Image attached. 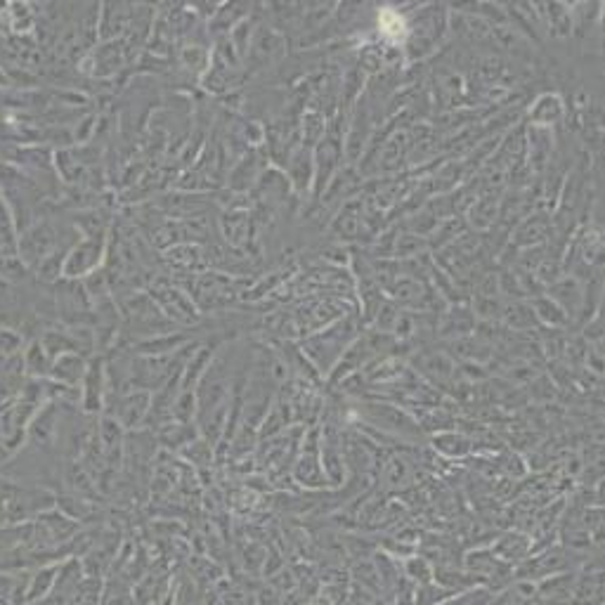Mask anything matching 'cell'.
<instances>
[{"instance_id": "obj_18", "label": "cell", "mask_w": 605, "mask_h": 605, "mask_svg": "<svg viewBox=\"0 0 605 605\" xmlns=\"http://www.w3.org/2000/svg\"><path fill=\"white\" fill-rule=\"evenodd\" d=\"M501 317H507L511 327H518V329H527L530 324H534V312L530 310V305H523V302H511L508 308H504Z\"/></svg>"}, {"instance_id": "obj_14", "label": "cell", "mask_w": 605, "mask_h": 605, "mask_svg": "<svg viewBox=\"0 0 605 605\" xmlns=\"http://www.w3.org/2000/svg\"><path fill=\"white\" fill-rule=\"evenodd\" d=\"M433 447L440 454H445V456H466L473 445H471L466 435L447 430V433H440L438 438H433Z\"/></svg>"}, {"instance_id": "obj_5", "label": "cell", "mask_w": 605, "mask_h": 605, "mask_svg": "<svg viewBox=\"0 0 605 605\" xmlns=\"http://www.w3.org/2000/svg\"><path fill=\"white\" fill-rule=\"evenodd\" d=\"M151 407V393L149 390H132L119 397L114 419L121 423V428H138L145 423L147 414Z\"/></svg>"}, {"instance_id": "obj_9", "label": "cell", "mask_w": 605, "mask_h": 605, "mask_svg": "<svg viewBox=\"0 0 605 605\" xmlns=\"http://www.w3.org/2000/svg\"><path fill=\"white\" fill-rule=\"evenodd\" d=\"M86 369L88 364L83 362V357L76 355V353H69V355H62L55 360L50 374H53L55 381H62L64 386H76V383L83 381Z\"/></svg>"}, {"instance_id": "obj_11", "label": "cell", "mask_w": 605, "mask_h": 605, "mask_svg": "<svg viewBox=\"0 0 605 605\" xmlns=\"http://www.w3.org/2000/svg\"><path fill=\"white\" fill-rule=\"evenodd\" d=\"M419 369L422 374L430 381L445 383L454 376V364L447 355H440V353H423L419 355Z\"/></svg>"}, {"instance_id": "obj_16", "label": "cell", "mask_w": 605, "mask_h": 605, "mask_svg": "<svg viewBox=\"0 0 605 605\" xmlns=\"http://www.w3.org/2000/svg\"><path fill=\"white\" fill-rule=\"evenodd\" d=\"M534 312H537V320H541V322L546 324H553V327H563V324H567V312L563 308H560L558 302L556 301H544V298H540V301H534Z\"/></svg>"}, {"instance_id": "obj_7", "label": "cell", "mask_w": 605, "mask_h": 605, "mask_svg": "<svg viewBox=\"0 0 605 605\" xmlns=\"http://www.w3.org/2000/svg\"><path fill=\"white\" fill-rule=\"evenodd\" d=\"M492 553L499 560H504L507 566L516 567L533 553V540L520 533L504 534V537L492 546Z\"/></svg>"}, {"instance_id": "obj_4", "label": "cell", "mask_w": 605, "mask_h": 605, "mask_svg": "<svg viewBox=\"0 0 605 605\" xmlns=\"http://www.w3.org/2000/svg\"><path fill=\"white\" fill-rule=\"evenodd\" d=\"M320 438H322V435H320ZM294 478L298 481V485L308 487V490H322V487L329 485L327 473H324L322 468V459H320V442H317L315 430L310 433L308 447L302 449L301 459L296 461Z\"/></svg>"}, {"instance_id": "obj_17", "label": "cell", "mask_w": 605, "mask_h": 605, "mask_svg": "<svg viewBox=\"0 0 605 605\" xmlns=\"http://www.w3.org/2000/svg\"><path fill=\"white\" fill-rule=\"evenodd\" d=\"M24 367H27L29 374H33V376L50 374L53 362H50V357L46 355V350L40 348V343H33L31 348H29L27 360H24Z\"/></svg>"}, {"instance_id": "obj_20", "label": "cell", "mask_w": 605, "mask_h": 605, "mask_svg": "<svg viewBox=\"0 0 605 605\" xmlns=\"http://www.w3.org/2000/svg\"><path fill=\"white\" fill-rule=\"evenodd\" d=\"M409 471H407V464L402 459H393L388 464V468H386V478H388L390 485H405V482L409 481Z\"/></svg>"}, {"instance_id": "obj_19", "label": "cell", "mask_w": 605, "mask_h": 605, "mask_svg": "<svg viewBox=\"0 0 605 605\" xmlns=\"http://www.w3.org/2000/svg\"><path fill=\"white\" fill-rule=\"evenodd\" d=\"M21 348V336L13 329H0V357H10Z\"/></svg>"}, {"instance_id": "obj_8", "label": "cell", "mask_w": 605, "mask_h": 605, "mask_svg": "<svg viewBox=\"0 0 605 605\" xmlns=\"http://www.w3.org/2000/svg\"><path fill=\"white\" fill-rule=\"evenodd\" d=\"M57 573H60V566H47L33 575V577L29 579V584L24 586V603L33 605L38 603V601L47 599L55 589Z\"/></svg>"}, {"instance_id": "obj_6", "label": "cell", "mask_w": 605, "mask_h": 605, "mask_svg": "<svg viewBox=\"0 0 605 605\" xmlns=\"http://www.w3.org/2000/svg\"><path fill=\"white\" fill-rule=\"evenodd\" d=\"M81 386H83L81 397H83V407H86V412H99V409H102V400H105V386H107V371L102 360H95V362L88 364L86 376H83Z\"/></svg>"}, {"instance_id": "obj_13", "label": "cell", "mask_w": 605, "mask_h": 605, "mask_svg": "<svg viewBox=\"0 0 605 605\" xmlns=\"http://www.w3.org/2000/svg\"><path fill=\"white\" fill-rule=\"evenodd\" d=\"M560 116H563V99H560L556 92L537 98V102H534L533 109H530V119H533L534 124L541 125L556 124Z\"/></svg>"}, {"instance_id": "obj_3", "label": "cell", "mask_w": 605, "mask_h": 605, "mask_svg": "<svg viewBox=\"0 0 605 605\" xmlns=\"http://www.w3.org/2000/svg\"><path fill=\"white\" fill-rule=\"evenodd\" d=\"M364 416L367 422L374 423V428H381L386 433H397L402 438H414L419 433V426L412 422V416L407 412H402L395 405H386V402H367L362 405Z\"/></svg>"}, {"instance_id": "obj_1", "label": "cell", "mask_w": 605, "mask_h": 605, "mask_svg": "<svg viewBox=\"0 0 605 605\" xmlns=\"http://www.w3.org/2000/svg\"><path fill=\"white\" fill-rule=\"evenodd\" d=\"M589 556H582V553L573 551L563 544H551L544 546V549H537L527 556L520 566L514 567L516 579H523V582H541V579L556 577V575L575 573L579 567L584 566V560Z\"/></svg>"}, {"instance_id": "obj_2", "label": "cell", "mask_w": 605, "mask_h": 605, "mask_svg": "<svg viewBox=\"0 0 605 605\" xmlns=\"http://www.w3.org/2000/svg\"><path fill=\"white\" fill-rule=\"evenodd\" d=\"M353 336H355V331L345 320V322H338L336 327H331V329H327L310 343H305V353H308V357L320 371L329 374L331 369L338 364L343 353L350 348Z\"/></svg>"}, {"instance_id": "obj_10", "label": "cell", "mask_w": 605, "mask_h": 605, "mask_svg": "<svg viewBox=\"0 0 605 605\" xmlns=\"http://www.w3.org/2000/svg\"><path fill=\"white\" fill-rule=\"evenodd\" d=\"M98 253H99L98 243H79L64 260L62 272H64L66 277L86 275V272H90L92 268H95V263H98Z\"/></svg>"}, {"instance_id": "obj_12", "label": "cell", "mask_w": 605, "mask_h": 605, "mask_svg": "<svg viewBox=\"0 0 605 605\" xmlns=\"http://www.w3.org/2000/svg\"><path fill=\"white\" fill-rule=\"evenodd\" d=\"M29 435L36 445H50L57 435V416H55V407H43L38 416L33 419L29 426Z\"/></svg>"}, {"instance_id": "obj_15", "label": "cell", "mask_w": 605, "mask_h": 605, "mask_svg": "<svg viewBox=\"0 0 605 605\" xmlns=\"http://www.w3.org/2000/svg\"><path fill=\"white\" fill-rule=\"evenodd\" d=\"M402 577L414 586L430 584V582H433V566H430L423 556H409V558L405 560V575H402Z\"/></svg>"}]
</instances>
